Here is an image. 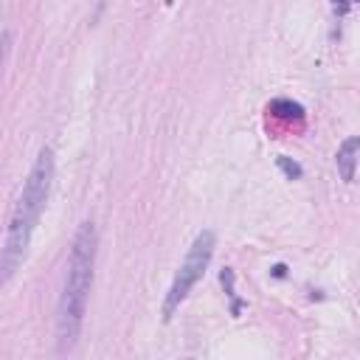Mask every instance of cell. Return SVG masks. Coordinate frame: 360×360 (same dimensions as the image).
<instances>
[{"label":"cell","instance_id":"cell-2","mask_svg":"<svg viewBox=\"0 0 360 360\" xmlns=\"http://www.w3.org/2000/svg\"><path fill=\"white\" fill-rule=\"evenodd\" d=\"M96 245H98L96 225L82 222L76 236H73V248H70V259H68V276H65V287H62V295H59V312H56L59 352H70L79 340L84 309H87V295H90V287H93Z\"/></svg>","mask_w":360,"mask_h":360},{"label":"cell","instance_id":"cell-6","mask_svg":"<svg viewBox=\"0 0 360 360\" xmlns=\"http://www.w3.org/2000/svg\"><path fill=\"white\" fill-rule=\"evenodd\" d=\"M8 42H11V37H8V31H3L0 34V73H3V65H6V56H8Z\"/></svg>","mask_w":360,"mask_h":360},{"label":"cell","instance_id":"cell-5","mask_svg":"<svg viewBox=\"0 0 360 360\" xmlns=\"http://www.w3.org/2000/svg\"><path fill=\"white\" fill-rule=\"evenodd\" d=\"M278 166L284 169V174H287L290 180H295V177H301V166H298L295 160H290V158H284V155H281V158H278Z\"/></svg>","mask_w":360,"mask_h":360},{"label":"cell","instance_id":"cell-4","mask_svg":"<svg viewBox=\"0 0 360 360\" xmlns=\"http://www.w3.org/2000/svg\"><path fill=\"white\" fill-rule=\"evenodd\" d=\"M357 158H360V138L352 135V138H346V141L340 143V149H338V172H340V177H343L346 183L354 180Z\"/></svg>","mask_w":360,"mask_h":360},{"label":"cell","instance_id":"cell-1","mask_svg":"<svg viewBox=\"0 0 360 360\" xmlns=\"http://www.w3.org/2000/svg\"><path fill=\"white\" fill-rule=\"evenodd\" d=\"M53 152L51 149H42L22 183V191L11 208V217H8V228H6V239H3V248H0V284L8 281L17 267L22 264L25 253H28V245H31V236H34V228H37V219L51 197V186H53Z\"/></svg>","mask_w":360,"mask_h":360},{"label":"cell","instance_id":"cell-7","mask_svg":"<svg viewBox=\"0 0 360 360\" xmlns=\"http://www.w3.org/2000/svg\"><path fill=\"white\" fill-rule=\"evenodd\" d=\"M352 3H354V0H335V8H338V11L343 14V11H346V8L352 6Z\"/></svg>","mask_w":360,"mask_h":360},{"label":"cell","instance_id":"cell-3","mask_svg":"<svg viewBox=\"0 0 360 360\" xmlns=\"http://www.w3.org/2000/svg\"><path fill=\"white\" fill-rule=\"evenodd\" d=\"M211 256H214V231H200V233L194 236V242H191V248H188L183 264L177 267L169 292H166V301H163V318H172L174 309L186 301V295L191 292V287L202 278V273H205Z\"/></svg>","mask_w":360,"mask_h":360}]
</instances>
